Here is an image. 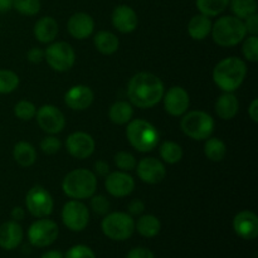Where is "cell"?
Returning <instances> with one entry per match:
<instances>
[{
    "label": "cell",
    "instance_id": "6da1fadb",
    "mask_svg": "<svg viewBox=\"0 0 258 258\" xmlns=\"http://www.w3.org/2000/svg\"><path fill=\"white\" fill-rule=\"evenodd\" d=\"M165 90L164 83L154 73L139 72L131 77L127 85V97L130 103L138 108H151L158 105Z\"/></svg>",
    "mask_w": 258,
    "mask_h": 258
},
{
    "label": "cell",
    "instance_id": "7a4b0ae2",
    "mask_svg": "<svg viewBox=\"0 0 258 258\" xmlns=\"http://www.w3.org/2000/svg\"><path fill=\"white\" fill-rule=\"evenodd\" d=\"M247 75V66L238 57H227L219 60L213 70V81L223 92H234L241 87Z\"/></svg>",
    "mask_w": 258,
    "mask_h": 258
},
{
    "label": "cell",
    "instance_id": "3957f363",
    "mask_svg": "<svg viewBox=\"0 0 258 258\" xmlns=\"http://www.w3.org/2000/svg\"><path fill=\"white\" fill-rule=\"evenodd\" d=\"M97 176L88 169H75L64 176L62 190L68 198L76 201L88 199L96 193Z\"/></svg>",
    "mask_w": 258,
    "mask_h": 258
},
{
    "label": "cell",
    "instance_id": "277c9868",
    "mask_svg": "<svg viewBox=\"0 0 258 258\" xmlns=\"http://www.w3.org/2000/svg\"><path fill=\"white\" fill-rule=\"evenodd\" d=\"M211 34L216 44H218L219 47L228 48L243 42L247 32L243 20L234 15H226L218 18L212 25Z\"/></svg>",
    "mask_w": 258,
    "mask_h": 258
},
{
    "label": "cell",
    "instance_id": "5b68a950",
    "mask_svg": "<svg viewBox=\"0 0 258 258\" xmlns=\"http://www.w3.org/2000/svg\"><path fill=\"white\" fill-rule=\"evenodd\" d=\"M126 138L130 145L139 153H150L158 146L160 134L151 122L143 118H136L127 123Z\"/></svg>",
    "mask_w": 258,
    "mask_h": 258
},
{
    "label": "cell",
    "instance_id": "8992f818",
    "mask_svg": "<svg viewBox=\"0 0 258 258\" xmlns=\"http://www.w3.org/2000/svg\"><path fill=\"white\" fill-rule=\"evenodd\" d=\"M180 128L191 140L204 141L213 134L214 120L206 111H189L183 115Z\"/></svg>",
    "mask_w": 258,
    "mask_h": 258
},
{
    "label": "cell",
    "instance_id": "52a82bcc",
    "mask_svg": "<svg viewBox=\"0 0 258 258\" xmlns=\"http://www.w3.org/2000/svg\"><path fill=\"white\" fill-rule=\"evenodd\" d=\"M101 229L107 238L122 242L131 238L135 232V221L133 216L125 212H113L106 214L101 223Z\"/></svg>",
    "mask_w": 258,
    "mask_h": 258
},
{
    "label": "cell",
    "instance_id": "ba28073f",
    "mask_svg": "<svg viewBox=\"0 0 258 258\" xmlns=\"http://www.w3.org/2000/svg\"><path fill=\"white\" fill-rule=\"evenodd\" d=\"M44 59L53 71L67 72L75 66L76 53L67 42H52L44 50Z\"/></svg>",
    "mask_w": 258,
    "mask_h": 258
},
{
    "label": "cell",
    "instance_id": "9c48e42d",
    "mask_svg": "<svg viewBox=\"0 0 258 258\" xmlns=\"http://www.w3.org/2000/svg\"><path fill=\"white\" fill-rule=\"evenodd\" d=\"M59 234L58 224L52 219L38 218L29 226L27 232L28 241L32 246L44 248L54 243Z\"/></svg>",
    "mask_w": 258,
    "mask_h": 258
},
{
    "label": "cell",
    "instance_id": "30bf717a",
    "mask_svg": "<svg viewBox=\"0 0 258 258\" xmlns=\"http://www.w3.org/2000/svg\"><path fill=\"white\" fill-rule=\"evenodd\" d=\"M25 207L35 218H47L52 214L54 202L47 189L35 185L30 188L25 196Z\"/></svg>",
    "mask_w": 258,
    "mask_h": 258
},
{
    "label": "cell",
    "instance_id": "8fae6325",
    "mask_svg": "<svg viewBox=\"0 0 258 258\" xmlns=\"http://www.w3.org/2000/svg\"><path fill=\"white\" fill-rule=\"evenodd\" d=\"M62 222L70 231L82 232L90 222V211L81 201L72 199L63 206Z\"/></svg>",
    "mask_w": 258,
    "mask_h": 258
},
{
    "label": "cell",
    "instance_id": "7c38bea8",
    "mask_svg": "<svg viewBox=\"0 0 258 258\" xmlns=\"http://www.w3.org/2000/svg\"><path fill=\"white\" fill-rule=\"evenodd\" d=\"M35 117L39 127L49 135L62 133L66 126L64 115L59 108L53 105H43L38 108Z\"/></svg>",
    "mask_w": 258,
    "mask_h": 258
},
{
    "label": "cell",
    "instance_id": "4fadbf2b",
    "mask_svg": "<svg viewBox=\"0 0 258 258\" xmlns=\"http://www.w3.org/2000/svg\"><path fill=\"white\" fill-rule=\"evenodd\" d=\"M164 108L166 112L174 117L183 116L188 112V108L190 106V97L185 88L180 86H173L169 88L166 92H164L163 100Z\"/></svg>",
    "mask_w": 258,
    "mask_h": 258
},
{
    "label": "cell",
    "instance_id": "5bb4252c",
    "mask_svg": "<svg viewBox=\"0 0 258 258\" xmlns=\"http://www.w3.org/2000/svg\"><path fill=\"white\" fill-rule=\"evenodd\" d=\"M96 143L92 136L83 131H76L68 135L66 140V149L71 156L76 159H87L95 153Z\"/></svg>",
    "mask_w": 258,
    "mask_h": 258
},
{
    "label": "cell",
    "instance_id": "9a60e30c",
    "mask_svg": "<svg viewBox=\"0 0 258 258\" xmlns=\"http://www.w3.org/2000/svg\"><path fill=\"white\" fill-rule=\"evenodd\" d=\"M105 188L115 198H125L135 189V180L127 171H113L105 176Z\"/></svg>",
    "mask_w": 258,
    "mask_h": 258
},
{
    "label": "cell",
    "instance_id": "2e32d148",
    "mask_svg": "<svg viewBox=\"0 0 258 258\" xmlns=\"http://www.w3.org/2000/svg\"><path fill=\"white\" fill-rule=\"evenodd\" d=\"M139 179L146 184H159L165 179L166 169L161 160L156 158H144L136 164Z\"/></svg>",
    "mask_w": 258,
    "mask_h": 258
},
{
    "label": "cell",
    "instance_id": "e0dca14e",
    "mask_svg": "<svg viewBox=\"0 0 258 258\" xmlns=\"http://www.w3.org/2000/svg\"><path fill=\"white\" fill-rule=\"evenodd\" d=\"M233 229L238 237L246 241L256 239L258 236V217L252 211H242L233 218Z\"/></svg>",
    "mask_w": 258,
    "mask_h": 258
},
{
    "label": "cell",
    "instance_id": "ac0fdd59",
    "mask_svg": "<svg viewBox=\"0 0 258 258\" xmlns=\"http://www.w3.org/2000/svg\"><path fill=\"white\" fill-rule=\"evenodd\" d=\"M93 91L86 85L72 86L64 95V102L71 110L73 111H85L92 105Z\"/></svg>",
    "mask_w": 258,
    "mask_h": 258
},
{
    "label": "cell",
    "instance_id": "d6986e66",
    "mask_svg": "<svg viewBox=\"0 0 258 258\" xmlns=\"http://www.w3.org/2000/svg\"><path fill=\"white\" fill-rule=\"evenodd\" d=\"M67 29L75 39H87L95 30V20L87 13H76L68 19Z\"/></svg>",
    "mask_w": 258,
    "mask_h": 258
},
{
    "label": "cell",
    "instance_id": "ffe728a7",
    "mask_svg": "<svg viewBox=\"0 0 258 258\" xmlns=\"http://www.w3.org/2000/svg\"><path fill=\"white\" fill-rule=\"evenodd\" d=\"M112 25L123 34L133 33L138 28L139 18L135 10L128 5H118L112 12Z\"/></svg>",
    "mask_w": 258,
    "mask_h": 258
},
{
    "label": "cell",
    "instance_id": "44dd1931",
    "mask_svg": "<svg viewBox=\"0 0 258 258\" xmlns=\"http://www.w3.org/2000/svg\"><path fill=\"white\" fill-rule=\"evenodd\" d=\"M24 237L19 222L8 221L0 226V247L7 251H13L20 246Z\"/></svg>",
    "mask_w": 258,
    "mask_h": 258
},
{
    "label": "cell",
    "instance_id": "7402d4cb",
    "mask_svg": "<svg viewBox=\"0 0 258 258\" xmlns=\"http://www.w3.org/2000/svg\"><path fill=\"white\" fill-rule=\"evenodd\" d=\"M58 23L54 18L52 17H43L37 20L34 24V37L38 42L43 44H49L54 42V39L58 35Z\"/></svg>",
    "mask_w": 258,
    "mask_h": 258
},
{
    "label": "cell",
    "instance_id": "603a6c76",
    "mask_svg": "<svg viewBox=\"0 0 258 258\" xmlns=\"http://www.w3.org/2000/svg\"><path fill=\"white\" fill-rule=\"evenodd\" d=\"M239 111V101L233 92H224L216 101V113L222 120H232Z\"/></svg>",
    "mask_w": 258,
    "mask_h": 258
},
{
    "label": "cell",
    "instance_id": "cb8c5ba5",
    "mask_svg": "<svg viewBox=\"0 0 258 258\" xmlns=\"http://www.w3.org/2000/svg\"><path fill=\"white\" fill-rule=\"evenodd\" d=\"M211 18L204 14H197L189 20L188 23V34L194 40H204L208 38L212 32Z\"/></svg>",
    "mask_w": 258,
    "mask_h": 258
},
{
    "label": "cell",
    "instance_id": "d4e9b609",
    "mask_svg": "<svg viewBox=\"0 0 258 258\" xmlns=\"http://www.w3.org/2000/svg\"><path fill=\"white\" fill-rule=\"evenodd\" d=\"M93 44L101 54L111 55L117 52L118 47H120V40H118L117 35L113 34L112 32L100 30L93 37Z\"/></svg>",
    "mask_w": 258,
    "mask_h": 258
},
{
    "label": "cell",
    "instance_id": "484cf974",
    "mask_svg": "<svg viewBox=\"0 0 258 258\" xmlns=\"http://www.w3.org/2000/svg\"><path fill=\"white\" fill-rule=\"evenodd\" d=\"M13 158H14L15 163L22 168H29V166L34 165V163L37 161V150L32 144L27 143V141H19L15 144L14 149H13Z\"/></svg>",
    "mask_w": 258,
    "mask_h": 258
},
{
    "label": "cell",
    "instance_id": "4316f807",
    "mask_svg": "<svg viewBox=\"0 0 258 258\" xmlns=\"http://www.w3.org/2000/svg\"><path fill=\"white\" fill-rule=\"evenodd\" d=\"M160 219L153 214L139 216V219L135 222V231L144 238H154L160 233Z\"/></svg>",
    "mask_w": 258,
    "mask_h": 258
},
{
    "label": "cell",
    "instance_id": "83f0119b",
    "mask_svg": "<svg viewBox=\"0 0 258 258\" xmlns=\"http://www.w3.org/2000/svg\"><path fill=\"white\" fill-rule=\"evenodd\" d=\"M134 116V107L127 101H116L108 110V117L116 125H127Z\"/></svg>",
    "mask_w": 258,
    "mask_h": 258
},
{
    "label": "cell",
    "instance_id": "f1b7e54d",
    "mask_svg": "<svg viewBox=\"0 0 258 258\" xmlns=\"http://www.w3.org/2000/svg\"><path fill=\"white\" fill-rule=\"evenodd\" d=\"M204 155L214 163H219L227 155V145L218 138H208L204 144Z\"/></svg>",
    "mask_w": 258,
    "mask_h": 258
},
{
    "label": "cell",
    "instance_id": "f546056e",
    "mask_svg": "<svg viewBox=\"0 0 258 258\" xmlns=\"http://www.w3.org/2000/svg\"><path fill=\"white\" fill-rule=\"evenodd\" d=\"M159 154L164 163L174 165L183 159V149L174 141H164L159 148Z\"/></svg>",
    "mask_w": 258,
    "mask_h": 258
},
{
    "label": "cell",
    "instance_id": "4dcf8cb0",
    "mask_svg": "<svg viewBox=\"0 0 258 258\" xmlns=\"http://www.w3.org/2000/svg\"><path fill=\"white\" fill-rule=\"evenodd\" d=\"M196 4L201 14L207 17H217L227 9L229 0H196Z\"/></svg>",
    "mask_w": 258,
    "mask_h": 258
},
{
    "label": "cell",
    "instance_id": "1f68e13d",
    "mask_svg": "<svg viewBox=\"0 0 258 258\" xmlns=\"http://www.w3.org/2000/svg\"><path fill=\"white\" fill-rule=\"evenodd\" d=\"M229 3H231V9L234 17L242 20L257 13L256 0H229Z\"/></svg>",
    "mask_w": 258,
    "mask_h": 258
},
{
    "label": "cell",
    "instance_id": "d6a6232c",
    "mask_svg": "<svg viewBox=\"0 0 258 258\" xmlns=\"http://www.w3.org/2000/svg\"><path fill=\"white\" fill-rule=\"evenodd\" d=\"M19 76L9 70H0V95L14 92L19 86Z\"/></svg>",
    "mask_w": 258,
    "mask_h": 258
},
{
    "label": "cell",
    "instance_id": "836d02e7",
    "mask_svg": "<svg viewBox=\"0 0 258 258\" xmlns=\"http://www.w3.org/2000/svg\"><path fill=\"white\" fill-rule=\"evenodd\" d=\"M40 0H13V8L19 14L33 17L40 12Z\"/></svg>",
    "mask_w": 258,
    "mask_h": 258
},
{
    "label": "cell",
    "instance_id": "e575fe53",
    "mask_svg": "<svg viewBox=\"0 0 258 258\" xmlns=\"http://www.w3.org/2000/svg\"><path fill=\"white\" fill-rule=\"evenodd\" d=\"M14 113L19 120L30 121L35 117L37 107L33 102L28 100H22L14 106Z\"/></svg>",
    "mask_w": 258,
    "mask_h": 258
},
{
    "label": "cell",
    "instance_id": "d590c367",
    "mask_svg": "<svg viewBox=\"0 0 258 258\" xmlns=\"http://www.w3.org/2000/svg\"><path fill=\"white\" fill-rule=\"evenodd\" d=\"M113 161H115V165L117 166L118 170L121 171H133L134 169L136 168V158L128 151H118L116 153L115 158H113Z\"/></svg>",
    "mask_w": 258,
    "mask_h": 258
},
{
    "label": "cell",
    "instance_id": "8d00e7d4",
    "mask_svg": "<svg viewBox=\"0 0 258 258\" xmlns=\"http://www.w3.org/2000/svg\"><path fill=\"white\" fill-rule=\"evenodd\" d=\"M243 40L242 52H243L244 58L248 62L256 63L258 60V37L257 35H249L248 38H244Z\"/></svg>",
    "mask_w": 258,
    "mask_h": 258
},
{
    "label": "cell",
    "instance_id": "74e56055",
    "mask_svg": "<svg viewBox=\"0 0 258 258\" xmlns=\"http://www.w3.org/2000/svg\"><path fill=\"white\" fill-rule=\"evenodd\" d=\"M111 203L105 196L102 194H93L91 197V208L95 212L96 214H100V216H106V214L110 212Z\"/></svg>",
    "mask_w": 258,
    "mask_h": 258
},
{
    "label": "cell",
    "instance_id": "f35d334b",
    "mask_svg": "<svg viewBox=\"0 0 258 258\" xmlns=\"http://www.w3.org/2000/svg\"><path fill=\"white\" fill-rule=\"evenodd\" d=\"M62 148V143H60L59 139L55 138L54 135L45 136L42 141H40V149L44 154L47 155H54Z\"/></svg>",
    "mask_w": 258,
    "mask_h": 258
},
{
    "label": "cell",
    "instance_id": "ab89813d",
    "mask_svg": "<svg viewBox=\"0 0 258 258\" xmlns=\"http://www.w3.org/2000/svg\"><path fill=\"white\" fill-rule=\"evenodd\" d=\"M64 258H97L95 252L85 244H76L66 252Z\"/></svg>",
    "mask_w": 258,
    "mask_h": 258
},
{
    "label": "cell",
    "instance_id": "60d3db41",
    "mask_svg": "<svg viewBox=\"0 0 258 258\" xmlns=\"http://www.w3.org/2000/svg\"><path fill=\"white\" fill-rule=\"evenodd\" d=\"M244 28H246V32L249 35H257L258 34V15L257 13L249 15L246 19H243Z\"/></svg>",
    "mask_w": 258,
    "mask_h": 258
},
{
    "label": "cell",
    "instance_id": "b9f144b4",
    "mask_svg": "<svg viewBox=\"0 0 258 258\" xmlns=\"http://www.w3.org/2000/svg\"><path fill=\"white\" fill-rule=\"evenodd\" d=\"M126 258H155V254L145 247H135L128 251Z\"/></svg>",
    "mask_w": 258,
    "mask_h": 258
},
{
    "label": "cell",
    "instance_id": "7bdbcfd3",
    "mask_svg": "<svg viewBox=\"0 0 258 258\" xmlns=\"http://www.w3.org/2000/svg\"><path fill=\"white\" fill-rule=\"evenodd\" d=\"M27 59L33 64H38L42 60H44V50L40 48L33 47L27 52Z\"/></svg>",
    "mask_w": 258,
    "mask_h": 258
},
{
    "label": "cell",
    "instance_id": "ee69618b",
    "mask_svg": "<svg viewBox=\"0 0 258 258\" xmlns=\"http://www.w3.org/2000/svg\"><path fill=\"white\" fill-rule=\"evenodd\" d=\"M127 211L130 216H141L145 211V203L141 199H134L128 203Z\"/></svg>",
    "mask_w": 258,
    "mask_h": 258
},
{
    "label": "cell",
    "instance_id": "f6af8a7d",
    "mask_svg": "<svg viewBox=\"0 0 258 258\" xmlns=\"http://www.w3.org/2000/svg\"><path fill=\"white\" fill-rule=\"evenodd\" d=\"M93 168H95L93 173L98 176H102V178H105V176L110 174V165L105 160H97L95 165H93Z\"/></svg>",
    "mask_w": 258,
    "mask_h": 258
},
{
    "label": "cell",
    "instance_id": "bcb514c9",
    "mask_svg": "<svg viewBox=\"0 0 258 258\" xmlns=\"http://www.w3.org/2000/svg\"><path fill=\"white\" fill-rule=\"evenodd\" d=\"M248 116L253 122H258V100L254 98L248 107Z\"/></svg>",
    "mask_w": 258,
    "mask_h": 258
},
{
    "label": "cell",
    "instance_id": "7dc6e473",
    "mask_svg": "<svg viewBox=\"0 0 258 258\" xmlns=\"http://www.w3.org/2000/svg\"><path fill=\"white\" fill-rule=\"evenodd\" d=\"M10 216H12V219L15 222H20L24 219L25 217V211L22 208V207H15V208H13L12 213H10Z\"/></svg>",
    "mask_w": 258,
    "mask_h": 258
},
{
    "label": "cell",
    "instance_id": "c3c4849f",
    "mask_svg": "<svg viewBox=\"0 0 258 258\" xmlns=\"http://www.w3.org/2000/svg\"><path fill=\"white\" fill-rule=\"evenodd\" d=\"M40 258H64V254L60 251H57V249H52V251L45 252Z\"/></svg>",
    "mask_w": 258,
    "mask_h": 258
},
{
    "label": "cell",
    "instance_id": "681fc988",
    "mask_svg": "<svg viewBox=\"0 0 258 258\" xmlns=\"http://www.w3.org/2000/svg\"><path fill=\"white\" fill-rule=\"evenodd\" d=\"M13 8V0H0V13L9 12Z\"/></svg>",
    "mask_w": 258,
    "mask_h": 258
}]
</instances>
